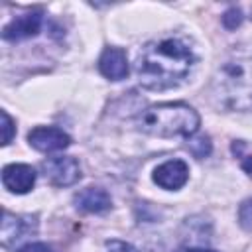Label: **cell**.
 <instances>
[{
  "instance_id": "cell-1",
  "label": "cell",
  "mask_w": 252,
  "mask_h": 252,
  "mask_svg": "<svg viewBox=\"0 0 252 252\" xmlns=\"http://www.w3.org/2000/svg\"><path fill=\"white\" fill-rule=\"evenodd\" d=\"M197 53L183 35H163L148 41L136 59V75L144 89L165 91L179 87L195 69Z\"/></svg>"
},
{
  "instance_id": "cell-2",
  "label": "cell",
  "mask_w": 252,
  "mask_h": 252,
  "mask_svg": "<svg viewBox=\"0 0 252 252\" xmlns=\"http://www.w3.org/2000/svg\"><path fill=\"white\" fill-rule=\"evenodd\" d=\"M211 91L222 108L252 112V43L224 55L213 75Z\"/></svg>"
},
{
  "instance_id": "cell-3",
  "label": "cell",
  "mask_w": 252,
  "mask_h": 252,
  "mask_svg": "<svg viewBox=\"0 0 252 252\" xmlns=\"http://www.w3.org/2000/svg\"><path fill=\"white\" fill-rule=\"evenodd\" d=\"M199 124L201 118L197 110L185 102L154 104L142 110L136 118L138 130L158 138H173V136L191 138L199 130Z\"/></svg>"
},
{
  "instance_id": "cell-4",
  "label": "cell",
  "mask_w": 252,
  "mask_h": 252,
  "mask_svg": "<svg viewBox=\"0 0 252 252\" xmlns=\"http://www.w3.org/2000/svg\"><path fill=\"white\" fill-rule=\"evenodd\" d=\"M41 169L45 177L57 185V187H67L79 181L81 177V167L79 161L71 156H57V158H47L41 163Z\"/></svg>"
},
{
  "instance_id": "cell-5",
  "label": "cell",
  "mask_w": 252,
  "mask_h": 252,
  "mask_svg": "<svg viewBox=\"0 0 252 252\" xmlns=\"http://www.w3.org/2000/svg\"><path fill=\"white\" fill-rule=\"evenodd\" d=\"M28 142H30V146H33L39 152H59L71 144V138L61 128L37 126L28 134Z\"/></svg>"
},
{
  "instance_id": "cell-6",
  "label": "cell",
  "mask_w": 252,
  "mask_h": 252,
  "mask_svg": "<svg viewBox=\"0 0 252 252\" xmlns=\"http://www.w3.org/2000/svg\"><path fill=\"white\" fill-rule=\"evenodd\" d=\"M189 179V167L183 159H169L154 169V181L167 191L181 189Z\"/></svg>"
},
{
  "instance_id": "cell-7",
  "label": "cell",
  "mask_w": 252,
  "mask_h": 252,
  "mask_svg": "<svg viewBox=\"0 0 252 252\" xmlns=\"http://www.w3.org/2000/svg\"><path fill=\"white\" fill-rule=\"evenodd\" d=\"M43 26V14L41 12H28L24 16L14 18L2 32V37L8 41H22L28 37H33L39 33Z\"/></svg>"
},
{
  "instance_id": "cell-8",
  "label": "cell",
  "mask_w": 252,
  "mask_h": 252,
  "mask_svg": "<svg viewBox=\"0 0 252 252\" xmlns=\"http://www.w3.org/2000/svg\"><path fill=\"white\" fill-rule=\"evenodd\" d=\"M2 183L12 193H28L35 183V169L28 163H10L2 169Z\"/></svg>"
},
{
  "instance_id": "cell-9",
  "label": "cell",
  "mask_w": 252,
  "mask_h": 252,
  "mask_svg": "<svg viewBox=\"0 0 252 252\" xmlns=\"http://www.w3.org/2000/svg\"><path fill=\"white\" fill-rule=\"evenodd\" d=\"M37 222L35 217H14L8 211H4V219H2V244L10 246L12 242H18L22 238H26L28 234L35 232Z\"/></svg>"
},
{
  "instance_id": "cell-10",
  "label": "cell",
  "mask_w": 252,
  "mask_h": 252,
  "mask_svg": "<svg viewBox=\"0 0 252 252\" xmlns=\"http://www.w3.org/2000/svg\"><path fill=\"white\" fill-rule=\"evenodd\" d=\"M100 73L110 81H122L128 75V57L120 47H106L98 59Z\"/></svg>"
},
{
  "instance_id": "cell-11",
  "label": "cell",
  "mask_w": 252,
  "mask_h": 252,
  "mask_svg": "<svg viewBox=\"0 0 252 252\" xmlns=\"http://www.w3.org/2000/svg\"><path fill=\"white\" fill-rule=\"evenodd\" d=\"M75 205L83 213H104L110 209V195L100 187H87L75 195Z\"/></svg>"
},
{
  "instance_id": "cell-12",
  "label": "cell",
  "mask_w": 252,
  "mask_h": 252,
  "mask_svg": "<svg viewBox=\"0 0 252 252\" xmlns=\"http://www.w3.org/2000/svg\"><path fill=\"white\" fill-rule=\"evenodd\" d=\"M230 150L234 154V158H238L242 169L252 177V148L244 142V140H234L230 144Z\"/></svg>"
},
{
  "instance_id": "cell-13",
  "label": "cell",
  "mask_w": 252,
  "mask_h": 252,
  "mask_svg": "<svg viewBox=\"0 0 252 252\" xmlns=\"http://www.w3.org/2000/svg\"><path fill=\"white\" fill-rule=\"evenodd\" d=\"M187 150L189 154H193L195 158H205L211 154V140L207 136H199V138H187Z\"/></svg>"
},
{
  "instance_id": "cell-14",
  "label": "cell",
  "mask_w": 252,
  "mask_h": 252,
  "mask_svg": "<svg viewBox=\"0 0 252 252\" xmlns=\"http://www.w3.org/2000/svg\"><path fill=\"white\" fill-rule=\"evenodd\" d=\"M238 222L244 230H252V197L242 201L238 209Z\"/></svg>"
},
{
  "instance_id": "cell-15",
  "label": "cell",
  "mask_w": 252,
  "mask_h": 252,
  "mask_svg": "<svg viewBox=\"0 0 252 252\" xmlns=\"http://www.w3.org/2000/svg\"><path fill=\"white\" fill-rule=\"evenodd\" d=\"M242 20H244V16H242V12H240V8H228L226 12H224V16H222V24H224V28L226 30H236L240 24H242Z\"/></svg>"
},
{
  "instance_id": "cell-16",
  "label": "cell",
  "mask_w": 252,
  "mask_h": 252,
  "mask_svg": "<svg viewBox=\"0 0 252 252\" xmlns=\"http://www.w3.org/2000/svg\"><path fill=\"white\" fill-rule=\"evenodd\" d=\"M2 130H4V136H2V144H10L12 136H14V122L10 118V114L6 110H2Z\"/></svg>"
},
{
  "instance_id": "cell-17",
  "label": "cell",
  "mask_w": 252,
  "mask_h": 252,
  "mask_svg": "<svg viewBox=\"0 0 252 252\" xmlns=\"http://www.w3.org/2000/svg\"><path fill=\"white\" fill-rule=\"evenodd\" d=\"M18 252H57V250L43 242H32V244H26L24 248H20Z\"/></svg>"
},
{
  "instance_id": "cell-18",
  "label": "cell",
  "mask_w": 252,
  "mask_h": 252,
  "mask_svg": "<svg viewBox=\"0 0 252 252\" xmlns=\"http://www.w3.org/2000/svg\"><path fill=\"white\" fill-rule=\"evenodd\" d=\"M108 252H134V248L126 242H118V240H112L108 244Z\"/></svg>"
},
{
  "instance_id": "cell-19",
  "label": "cell",
  "mask_w": 252,
  "mask_h": 252,
  "mask_svg": "<svg viewBox=\"0 0 252 252\" xmlns=\"http://www.w3.org/2000/svg\"><path fill=\"white\" fill-rule=\"evenodd\" d=\"M177 252H217V250H205V248H181Z\"/></svg>"
}]
</instances>
